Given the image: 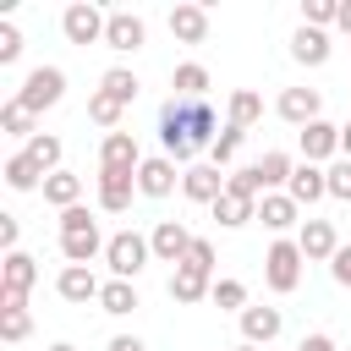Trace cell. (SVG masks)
Listing matches in <instances>:
<instances>
[{
    "instance_id": "obj_7",
    "label": "cell",
    "mask_w": 351,
    "mask_h": 351,
    "mask_svg": "<svg viewBox=\"0 0 351 351\" xmlns=\"http://www.w3.org/2000/svg\"><path fill=\"white\" fill-rule=\"evenodd\" d=\"M104 27H110V16H104L93 0L66 5V16H60V33H66L71 44H104Z\"/></svg>"
},
{
    "instance_id": "obj_43",
    "label": "cell",
    "mask_w": 351,
    "mask_h": 351,
    "mask_svg": "<svg viewBox=\"0 0 351 351\" xmlns=\"http://www.w3.org/2000/svg\"><path fill=\"white\" fill-rule=\"evenodd\" d=\"M329 274H335V285H346V291H351V247H340V252L329 258Z\"/></svg>"
},
{
    "instance_id": "obj_45",
    "label": "cell",
    "mask_w": 351,
    "mask_h": 351,
    "mask_svg": "<svg viewBox=\"0 0 351 351\" xmlns=\"http://www.w3.org/2000/svg\"><path fill=\"white\" fill-rule=\"evenodd\" d=\"M296 351H340V346H335L329 335H302V346H296Z\"/></svg>"
},
{
    "instance_id": "obj_22",
    "label": "cell",
    "mask_w": 351,
    "mask_h": 351,
    "mask_svg": "<svg viewBox=\"0 0 351 351\" xmlns=\"http://www.w3.org/2000/svg\"><path fill=\"white\" fill-rule=\"evenodd\" d=\"M132 192H137V176H104L99 170V208L104 214H126L132 208Z\"/></svg>"
},
{
    "instance_id": "obj_49",
    "label": "cell",
    "mask_w": 351,
    "mask_h": 351,
    "mask_svg": "<svg viewBox=\"0 0 351 351\" xmlns=\"http://www.w3.org/2000/svg\"><path fill=\"white\" fill-rule=\"evenodd\" d=\"M49 351H77V346H71V340H60V346H49Z\"/></svg>"
},
{
    "instance_id": "obj_33",
    "label": "cell",
    "mask_w": 351,
    "mask_h": 351,
    "mask_svg": "<svg viewBox=\"0 0 351 351\" xmlns=\"http://www.w3.org/2000/svg\"><path fill=\"white\" fill-rule=\"evenodd\" d=\"M0 132H5V137H22V143H33V137H38V132H33V110H22V104L11 99V104L0 110Z\"/></svg>"
},
{
    "instance_id": "obj_17",
    "label": "cell",
    "mask_w": 351,
    "mask_h": 351,
    "mask_svg": "<svg viewBox=\"0 0 351 351\" xmlns=\"http://www.w3.org/2000/svg\"><path fill=\"white\" fill-rule=\"evenodd\" d=\"M329 49H335V44H329L324 27H296V33H291V60H296V66H324Z\"/></svg>"
},
{
    "instance_id": "obj_9",
    "label": "cell",
    "mask_w": 351,
    "mask_h": 351,
    "mask_svg": "<svg viewBox=\"0 0 351 351\" xmlns=\"http://www.w3.org/2000/svg\"><path fill=\"white\" fill-rule=\"evenodd\" d=\"M143 38H148V22H143L137 11H110L104 49H115V55H132V49H143Z\"/></svg>"
},
{
    "instance_id": "obj_20",
    "label": "cell",
    "mask_w": 351,
    "mask_h": 351,
    "mask_svg": "<svg viewBox=\"0 0 351 351\" xmlns=\"http://www.w3.org/2000/svg\"><path fill=\"white\" fill-rule=\"evenodd\" d=\"M170 33L181 44H203L208 38V5H176L170 11Z\"/></svg>"
},
{
    "instance_id": "obj_2",
    "label": "cell",
    "mask_w": 351,
    "mask_h": 351,
    "mask_svg": "<svg viewBox=\"0 0 351 351\" xmlns=\"http://www.w3.org/2000/svg\"><path fill=\"white\" fill-rule=\"evenodd\" d=\"M104 247H110V241L99 236V225H93V214H88L82 203L60 214V252H66V263H93Z\"/></svg>"
},
{
    "instance_id": "obj_26",
    "label": "cell",
    "mask_w": 351,
    "mask_h": 351,
    "mask_svg": "<svg viewBox=\"0 0 351 351\" xmlns=\"http://www.w3.org/2000/svg\"><path fill=\"white\" fill-rule=\"evenodd\" d=\"M225 115H230V126L252 132V126L263 121V99H258L252 88H236V93H230V104H225Z\"/></svg>"
},
{
    "instance_id": "obj_13",
    "label": "cell",
    "mask_w": 351,
    "mask_h": 351,
    "mask_svg": "<svg viewBox=\"0 0 351 351\" xmlns=\"http://www.w3.org/2000/svg\"><path fill=\"white\" fill-rule=\"evenodd\" d=\"M176 181H181V170H176V159H165V154L143 159V170H137V192H143V197H170Z\"/></svg>"
},
{
    "instance_id": "obj_40",
    "label": "cell",
    "mask_w": 351,
    "mask_h": 351,
    "mask_svg": "<svg viewBox=\"0 0 351 351\" xmlns=\"http://www.w3.org/2000/svg\"><path fill=\"white\" fill-rule=\"evenodd\" d=\"M329 197L351 203V159H335V165H329Z\"/></svg>"
},
{
    "instance_id": "obj_21",
    "label": "cell",
    "mask_w": 351,
    "mask_h": 351,
    "mask_svg": "<svg viewBox=\"0 0 351 351\" xmlns=\"http://www.w3.org/2000/svg\"><path fill=\"white\" fill-rule=\"evenodd\" d=\"M44 203L49 208H77L82 203V176H71V170H55V176H44Z\"/></svg>"
},
{
    "instance_id": "obj_10",
    "label": "cell",
    "mask_w": 351,
    "mask_h": 351,
    "mask_svg": "<svg viewBox=\"0 0 351 351\" xmlns=\"http://www.w3.org/2000/svg\"><path fill=\"white\" fill-rule=\"evenodd\" d=\"M296 247H302V258H307V263H329V258L340 252V236H335V225H329V219H302Z\"/></svg>"
},
{
    "instance_id": "obj_11",
    "label": "cell",
    "mask_w": 351,
    "mask_h": 351,
    "mask_svg": "<svg viewBox=\"0 0 351 351\" xmlns=\"http://www.w3.org/2000/svg\"><path fill=\"white\" fill-rule=\"evenodd\" d=\"M274 110H280V121H291V126H313V121H324V115H318V110H324L318 88H285V93L274 99Z\"/></svg>"
},
{
    "instance_id": "obj_4",
    "label": "cell",
    "mask_w": 351,
    "mask_h": 351,
    "mask_svg": "<svg viewBox=\"0 0 351 351\" xmlns=\"http://www.w3.org/2000/svg\"><path fill=\"white\" fill-rule=\"evenodd\" d=\"M148 258H154V247H148V236H137V230H115L110 247H104V263H110L115 280H137Z\"/></svg>"
},
{
    "instance_id": "obj_14",
    "label": "cell",
    "mask_w": 351,
    "mask_h": 351,
    "mask_svg": "<svg viewBox=\"0 0 351 351\" xmlns=\"http://www.w3.org/2000/svg\"><path fill=\"white\" fill-rule=\"evenodd\" d=\"M181 192L192 197V203H219L225 197V176H219V165H192V170H181Z\"/></svg>"
},
{
    "instance_id": "obj_27",
    "label": "cell",
    "mask_w": 351,
    "mask_h": 351,
    "mask_svg": "<svg viewBox=\"0 0 351 351\" xmlns=\"http://www.w3.org/2000/svg\"><path fill=\"white\" fill-rule=\"evenodd\" d=\"M99 307H104L110 318H126V313H132V307H143V302H137V285H132V280H104Z\"/></svg>"
},
{
    "instance_id": "obj_48",
    "label": "cell",
    "mask_w": 351,
    "mask_h": 351,
    "mask_svg": "<svg viewBox=\"0 0 351 351\" xmlns=\"http://www.w3.org/2000/svg\"><path fill=\"white\" fill-rule=\"evenodd\" d=\"M340 154H346V159H351V121H346V126H340Z\"/></svg>"
},
{
    "instance_id": "obj_1",
    "label": "cell",
    "mask_w": 351,
    "mask_h": 351,
    "mask_svg": "<svg viewBox=\"0 0 351 351\" xmlns=\"http://www.w3.org/2000/svg\"><path fill=\"white\" fill-rule=\"evenodd\" d=\"M219 137V121H214V104L208 99H170L159 110V143H165V159L186 165L197 159V148H214Z\"/></svg>"
},
{
    "instance_id": "obj_30",
    "label": "cell",
    "mask_w": 351,
    "mask_h": 351,
    "mask_svg": "<svg viewBox=\"0 0 351 351\" xmlns=\"http://www.w3.org/2000/svg\"><path fill=\"white\" fill-rule=\"evenodd\" d=\"M137 88H143V82H137V71H126V66H110V71L99 77V93H110V99H121V104H132Z\"/></svg>"
},
{
    "instance_id": "obj_12",
    "label": "cell",
    "mask_w": 351,
    "mask_h": 351,
    "mask_svg": "<svg viewBox=\"0 0 351 351\" xmlns=\"http://www.w3.org/2000/svg\"><path fill=\"white\" fill-rule=\"evenodd\" d=\"M335 154H340V126H335V121L302 126V165H324V159H335Z\"/></svg>"
},
{
    "instance_id": "obj_6",
    "label": "cell",
    "mask_w": 351,
    "mask_h": 351,
    "mask_svg": "<svg viewBox=\"0 0 351 351\" xmlns=\"http://www.w3.org/2000/svg\"><path fill=\"white\" fill-rule=\"evenodd\" d=\"M99 170H104V176H137V170H143L137 137H132V132H104V143H99Z\"/></svg>"
},
{
    "instance_id": "obj_25",
    "label": "cell",
    "mask_w": 351,
    "mask_h": 351,
    "mask_svg": "<svg viewBox=\"0 0 351 351\" xmlns=\"http://www.w3.org/2000/svg\"><path fill=\"white\" fill-rule=\"evenodd\" d=\"M170 88H176V99H203V93H208V66L181 60V66L170 71Z\"/></svg>"
},
{
    "instance_id": "obj_50",
    "label": "cell",
    "mask_w": 351,
    "mask_h": 351,
    "mask_svg": "<svg viewBox=\"0 0 351 351\" xmlns=\"http://www.w3.org/2000/svg\"><path fill=\"white\" fill-rule=\"evenodd\" d=\"M236 351H258V346H247V340H241V346H236Z\"/></svg>"
},
{
    "instance_id": "obj_35",
    "label": "cell",
    "mask_w": 351,
    "mask_h": 351,
    "mask_svg": "<svg viewBox=\"0 0 351 351\" xmlns=\"http://www.w3.org/2000/svg\"><path fill=\"white\" fill-rule=\"evenodd\" d=\"M121 115H126V104H121V99H110V93H93V99H88V121H99V126L121 132Z\"/></svg>"
},
{
    "instance_id": "obj_28",
    "label": "cell",
    "mask_w": 351,
    "mask_h": 351,
    "mask_svg": "<svg viewBox=\"0 0 351 351\" xmlns=\"http://www.w3.org/2000/svg\"><path fill=\"white\" fill-rule=\"evenodd\" d=\"M5 186H11V192H38V186H44V170H38L27 154H11V159H5Z\"/></svg>"
},
{
    "instance_id": "obj_8",
    "label": "cell",
    "mask_w": 351,
    "mask_h": 351,
    "mask_svg": "<svg viewBox=\"0 0 351 351\" xmlns=\"http://www.w3.org/2000/svg\"><path fill=\"white\" fill-rule=\"evenodd\" d=\"M192 241H197V236H192L181 219H159V225L148 230V247H154L159 263H181V258L192 252Z\"/></svg>"
},
{
    "instance_id": "obj_19",
    "label": "cell",
    "mask_w": 351,
    "mask_h": 351,
    "mask_svg": "<svg viewBox=\"0 0 351 351\" xmlns=\"http://www.w3.org/2000/svg\"><path fill=\"white\" fill-rule=\"evenodd\" d=\"M280 329H285L280 307H247V313H241V335H247V346H269Z\"/></svg>"
},
{
    "instance_id": "obj_16",
    "label": "cell",
    "mask_w": 351,
    "mask_h": 351,
    "mask_svg": "<svg viewBox=\"0 0 351 351\" xmlns=\"http://www.w3.org/2000/svg\"><path fill=\"white\" fill-rule=\"evenodd\" d=\"M55 291H60L66 302H77V307H82V302H99V291H104V285H99V274H93L88 263H66V269H60V280H55Z\"/></svg>"
},
{
    "instance_id": "obj_15",
    "label": "cell",
    "mask_w": 351,
    "mask_h": 351,
    "mask_svg": "<svg viewBox=\"0 0 351 351\" xmlns=\"http://www.w3.org/2000/svg\"><path fill=\"white\" fill-rule=\"evenodd\" d=\"M285 197H291L296 208H307V203L329 197V170H324V165H296V170H291V186H285Z\"/></svg>"
},
{
    "instance_id": "obj_38",
    "label": "cell",
    "mask_w": 351,
    "mask_h": 351,
    "mask_svg": "<svg viewBox=\"0 0 351 351\" xmlns=\"http://www.w3.org/2000/svg\"><path fill=\"white\" fill-rule=\"evenodd\" d=\"M208 302H214V307H236V313H247V285H241V280H214Z\"/></svg>"
},
{
    "instance_id": "obj_3",
    "label": "cell",
    "mask_w": 351,
    "mask_h": 351,
    "mask_svg": "<svg viewBox=\"0 0 351 351\" xmlns=\"http://www.w3.org/2000/svg\"><path fill=\"white\" fill-rule=\"evenodd\" d=\"M60 99H66V71H60V66H33L27 82L16 88V104L33 110V115H38V110H55Z\"/></svg>"
},
{
    "instance_id": "obj_46",
    "label": "cell",
    "mask_w": 351,
    "mask_h": 351,
    "mask_svg": "<svg viewBox=\"0 0 351 351\" xmlns=\"http://www.w3.org/2000/svg\"><path fill=\"white\" fill-rule=\"evenodd\" d=\"M110 351H148V346H143L137 335H115V340H110Z\"/></svg>"
},
{
    "instance_id": "obj_34",
    "label": "cell",
    "mask_w": 351,
    "mask_h": 351,
    "mask_svg": "<svg viewBox=\"0 0 351 351\" xmlns=\"http://www.w3.org/2000/svg\"><path fill=\"white\" fill-rule=\"evenodd\" d=\"M241 143H247V132H241V126H225V132L214 137V148H208V165H219V170H225V165H236Z\"/></svg>"
},
{
    "instance_id": "obj_44",
    "label": "cell",
    "mask_w": 351,
    "mask_h": 351,
    "mask_svg": "<svg viewBox=\"0 0 351 351\" xmlns=\"http://www.w3.org/2000/svg\"><path fill=\"white\" fill-rule=\"evenodd\" d=\"M16 236H22L16 214H0V247H5V252H16Z\"/></svg>"
},
{
    "instance_id": "obj_23",
    "label": "cell",
    "mask_w": 351,
    "mask_h": 351,
    "mask_svg": "<svg viewBox=\"0 0 351 351\" xmlns=\"http://www.w3.org/2000/svg\"><path fill=\"white\" fill-rule=\"evenodd\" d=\"M296 214H302V208H296L285 192H269V197H258V219H263V230H291V225L302 230V219H296Z\"/></svg>"
},
{
    "instance_id": "obj_47",
    "label": "cell",
    "mask_w": 351,
    "mask_h": 351,
    "mask_svg": "<svg viewBox=\"0 0 351 351\" xmlns=\"http://www.w3.org/2000/svg\"><path fill=\"white\" fill-rule=\"evenodd\" d=\"M340 33H351V0H340V22H335Z\"/></svg>"
},
{
    "instance_id": "obj_5",
    "label": "cell",
    "mask_w": 351,
    "mask_h": 351,
    "mask_svg": "<svg viewBox=\"0 0 351 351\" xmlns=\"http://www.w3.org/2000/svg\"><path fill=\"white\" fill-rule=\"evenodd\" d=\"M302 247L296 241H274L269 252H263V280H269V291H280V296H291L296 285H302Z\"/></svg>"
},
{
    "instance_id": "obj_32",
    "label": "cell",
    "mask_w": 351,
    "mask_h": 351,
    "mask_svg": "<svg viewBox=\"0 0 351 351\" xmlns=\"http://www.w3.org/2000/svg\"><path fill=\"white\" fill-rule=\"evenodd\" d=\"M22 154H27V159H33L44 176H55V170H60V137H49V132H38V137H33Z\"/></svg>"
},
{
    "instance_id": "obj_36",
    "label": "cell",
    "mask_w": 351,
    "mask_h": 351,
    "mask_svg": "<svg viewBox=\"0 0 351 351\" xmlns=\"http://www.w3.org/2000/svg\"><path fill=\"white\" fill-rule=\"evenodd\" d=\"M225 192H241V197H252V203H258V197H269V192H263V176H258V165H241V170H230V176H225Z\"/></svg>"
},
{
    "instance_id": "obj_39",
    "label": "cell",
    "mask_w": 351,
    "mask_h": 351,
    "mask_svg": "<svg viewBox=\"0 0 351 351\" xmlns=\"http://www.w3.org/2000/svg\"><path fill=\"white\" fill-rule=\"evenodd\" d=\"M27 329H33V318H27V307H5L0 313V335L16 346V340H27Z\"/></svg>"
},
{
    "instance_id": "obj_37",
    "label": "cell",
    "mask_w": 351,
    "mask_h": 351,
    "mask_svg": "<svg viewBox=\"0 0 351 351\" xmlns=\"http://www.w3.org/2000/svg\"><path fill=\"white\" fill-rule=\"evenodd\" d=\"M340 22V0H302V27H335Z\"/></svg>"
},
{
    "instance_id": "obj_24",
    "label": "cell",
    "mask_w": 351,
    "mask_h": 351,
    "mask_svg": "<svg viewBox=\"0 0 351 351\" xmlns=\"http://www.w3.org/2000/svg\"><path fill=\"white\" fill-rule=\"evenodd\" d=\"M214 291V280L208 274H197V269H186V263H176V274H170V296L181 302V307H192V302H203Z\"/></svg>"
},
{
    "instance_id": "obj_42",
    "label": "cell",
    "mask_w": 351,
    "mask_h": 351,
    "mask_svg": "<svg viewBox=\"0 0 351 351\" xmlns=\"http://www.w3.org/2000/svg\"><path fill=\"white\" fill-rule=\"evenodd\" d=\"M16 55H22V33H16L11 22H0V66H11Z\"/></svg>"
},
{
    "instance_id": "obj_18",
    "label": "cell",
    "mask_w": 351,
    "mask_h": 351,
    "mask_svg": "<svg viewBox=\"0 0 351 351\" xmlns=\"http://www.w3.org/2000/svg\"><path fill=\"white\" fill-rule=\"evenodd\" d=\"M38 285V263L16 247V252H5V269H0V291H16V296H27Z\"/></svg>"
},
{
    "instance_id": "obj_31",
    "label": "cell",
    "mask_w": 351,
    "mask_h": 351,
    "mask_svg": "<svg viewBox=\"0 0 351 351\" xmlns=\"http://www.w3.org/2000/svg\"><path fill=\"white\" fill-rule=\"evenodd\" d=\"M291 154H280V148H269L263 159H258V176H263V192H274V186H291Z\"/></svg>"
},
{
    "instance_id": "obj_29",
    "label": "cell",
    "mask_w": 351,
    "mask_h": 351,
    "mask_svg": "<svg viewBox=\"0 0 351 351\" xmlns=\"http://www.w3.org/2000/svg\"><path fill=\"white\" fill-rule=\"evenodd\" d=\"M214 219H219L225 230H236V225L258 219V203H252V197H241V192H225V197L214 203Z\"/></svg>"
},
{
    "instance_id": "obj_41",
    "label": "cell",
    "mask_w": 351,
    "mask_h": 351,
    "mask_svg": "<svg viewBox=\"0 0 351 351\" xmlns=\"http://www.w3.org/2000/svg\"><path fill=\"white\" fill-rule=\"evenodd\" d=\"M181 263H186V269H197V274H214V241H203V236H197V241H192V252H186Z\"/></svg>"
}]
</instances>
